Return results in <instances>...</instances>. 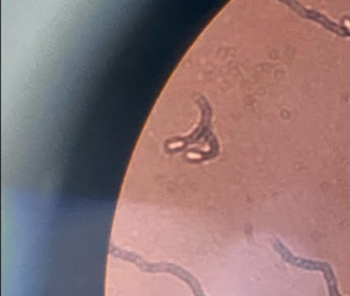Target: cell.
<instances>
[{"mask_svg":"<svg viewBox=\"0 0 350 296\" xmlns=\"http://www.w3.org/2000/svg\"><path fill=\"white\" fill-rule=\"evenodd\" d=\"M200 110V123L191 133L185 136H175L165 142L167 154H183V158L191 164L206 162L218 153L219 146L212 132V109L204 96L196 99Z\"/></svg>","mask_w":350,"mask_h":296,"instance_id":"1","label":"cell"},{"mask_svg":"<svg viewBox=\"0 0 350 296\" xmlns=\"http://www.w3.org/2000/svg\"><path fill=\"white\" fill-rule=\"evenodd\" d=\"M272 247H273L274 250L280 254V256L286 262L293 265V267H296L301 269H306V271H321V273L325 275V282H327L329 296H342L340 294L339 289H338L337 279H336L333 269H332L331 265L329 263L295 256L278 238L272 241Z\"/></svg>","mask_w":350,"mask_h":296,"instance_id":"2","label":"cell"}]
</instances>
